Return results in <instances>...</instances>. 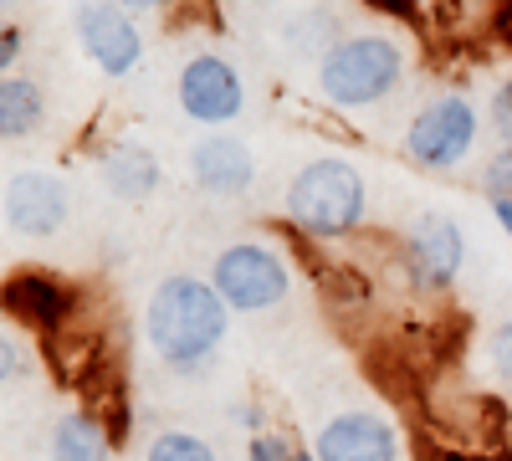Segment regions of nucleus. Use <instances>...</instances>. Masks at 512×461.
Returning <instances> with one entry per match:
<instances>
[{
  "mask_svg": "<svg viewBox=\"0 0 512 461\" xmlns=\"http://www.w3.org/2000/svg\"><path fill=\"white\" fill-rule=\"evenodd\" d=\"M226 298L210 282L195 277H164L149 292V308H144V339L149 349L169 364V369H195L205 364L226 344Z\"/></svg>",
  "mask_w": 512,
  "mask_h": 461,
  "instance_id": "obj_1",
  "label": "nucleus"
},
{
  "mask_svg": "<svg viewBox=\"0 0 512 461\" xmlns=\"http://www.w3.org/2000/svg\"><path fill=\"white\" fill-rule=\"evenodd\" d=\"M287 221L303 236H349L364 221V175L349 159H308L287 185Z\"/></svg>",
  "mask_w": 512,
  "mask_h": 461,
  "instance_id": "obj_2",
  "label": "nucleus"
},
{
  "mask_svg": "<svg viewBox=\"0 0 512 461\" xmlns=\"http://www.w3.org/2000/svg\"><path fill=\"white\" fill-rule=\"evenodd\" d=\"M405 77V52L390 36H338L318 62V88L333 108H369Z\"/></svg>",
  "mask_w": 512,
  "mask_h": 461,
  "instance_id": "obj_3",
  "label": "nucleus"
},
{
  "mask_svg": "<svg viewBox=\"0 0 512 461\" xmlns=\"http://www.w3.org/2000/svg\"><path fill=\"white\" fill-rule=\"evenodd\" d=\"M210 287H216L226 298V308H236V313H267L287 298L292 272L272 246L236 241L216 257V267H210Z\"/></svg>",
  "mask_w": 512,
  "mask_h": 461,
  "instance_id": "obj_4",
  "label": "nucleus"
},
{
  "mask_svg": "<svg viewBox=\"0 0 512 461\" xmlns=\"http://www.w3.org/2000/svg\"><path fill=\"white\" fill-rule=\"evenodd\" d=\"M472 144H477V108L456 93L425 103L405 129V154L425 170H451L472 154Z\"/></svg>",
  "mask_w": 512,
  "mask_h": 461,
  "instance_id": "obj_5",
  "label": "nucleus"
},
{
  "mask_svg": "<svg viewBox=\"0 0 512 461\" xmlns=\"http://www.w3.org/2000/svg\"><path fill=\"white\" fill-rule=\"evenodd\" d=\"M466 262V241H461V226L446 216V211H425L415 216V226L405 231V267L415 277V287L425 292H441L456 282Z\"/></svg>",
  "mask_w": 512,
  "mask_h": 461,
  "instance_id": "obj_6",
  "label": "nucleus"
},
{
  "mask_svg": "<svg viewBox=\"0 0 512 461\" xmlns=\"http://www.w3.org/2000/svg\"><path fill=\"white\" fill-rule=\"evenodd\" d=\"M77 41L93 57V67H103L108 77H128L144 57V36L118 0H88L77 11Z\"/></svg>",
  "mask_w": 512,
  "mask_h": 461,
  "instance_id": "obj_7",
  "label": "nucleus"
},
{
  "mask_svg": "<svg viewBox=\"0 0 512 461\" xmlns=\"http://www.w3.org/2000/svg\"><path fill=\"white\" fill-rule=\"evenodd\" d=\"M180 108H185V118H195V123H231L236 113H241V103H246V88H241V77H236V67L226 62V57H210V52H200V57H190L185 67H180Z\"/></svg>",
  "mask_w": 512,
  "mask_h": 461,
  "instance_id": "obj_8",
  "label": "nucleus"
},
{
  "mask_svg": "<svg viewBox=\"0 0 512 461\" xmlns=\"http://www.w3.org/2000/svg\"><path fill=\"white\" fill-rule=\"evenodd\" d=\"M67 221V185L47 170H21L6 180V226L26 241H47Z\"/></svg>",
  "mask_w": 512,
  "mask_h": 461,
  "instance_id": "obj_9",
  "label": "nucleus"
},
{
  "mask_svg": "<svg viewBox=\"0 0 512 461\" xmlns=\"http://www.w3.org/2000/svg\"><path fill=\"white\" fill-rule=\"evenodd\" d=\"M318 461H400V431L374 410H344L318 431Z\"/></svg>",
  "mask_w": 512,
  "mask_h": 461,
  "instance_id": "obj_10",
  "label": "nucleus"
},
{
  "mask_svg": "<svg viewBox=\"0 0 512 461\" xmlns=\"http://www.w3.org/2000/svg\"><path fill=\"white\" fill-rule=\"evenodd\" d=\"M190 175H195V185L205 190V195H241L246 185H251V175H256V159H251V149L241 144V139H231V134H210V139H200L195 144V154H190Z\"/></svg>",
  "mask_w": 512,
  "mask_h": 461,
  "instance_id": "obj_11",
  "label": "nucleus"
},
{
  "mask_svg": "<svg viewBox=\"0 0 512 461\" xmlns=\"http://www.w3.org/2000/svg\"><path fill=\"white\" fill-rule=\"evenodd\" d=\"M72 308V292L52 277H36V272H21L6 282V313L31 323V328H57Z\"/></svg>",
  "mask_w": 512,
  "mask_h": 461,
  "instance_id": "obj_12",
  "label": "nucleus"
},
{
  "mask_svg": "<svg viewBox=\"0 0 512 461\" xmlns=\"http://www.w3.org/2000/svg\"><path fill=\"white\" fill-rule=\"evenodd\" d=\"M103 185H108L118 200H144V195H154V185H159V159H154V149H144V144H118V149H108V159H103Z\"/></svg>",
  "mask_w": 512,
  "mask_h": 461,
  "instance_id": "obj_13",
  "label": "nucleus"
},
{
  "mask_svg": "<svg viewBox=\"0 0 512 461\" xmlns=\"http://www.w3.org/2000/svg\"><path fill=\"white\" fill-rule=\"evenodd\" d=\"M113 451V436L88 410H67L52 426V461H103Z\"/></svg>",
  "mask_w": 512,
  "mask_h": 461,
  "instance_id": "obj_14",
  "label": "nucleus"
},
{
  "mask_svg": "<svg viewBox=\"0 0 512 461\" xmlns=\"http://www.w3.org/2000/svg\"><path fill=\"white\" fill-rule=\"evenodd\" d=\"M41 118H47V103H41V88L31 77H6L0 82V134L6 139H26L41 129Z\"/></svg>",
  "mask_w": 512,
  "mask_h": 461,
  "instance_id": "obj_15",
  "label": "nucleus"
},
{
  "mask_svg": "<svg viewBox=\"0 0 512 461\" xmlns=\"http://www.w3.org/2000/svg\"><path fill=\"white\" fill-rule=\"evenodd\" d=\"M144 461H216V451H210L200 436H190V431H164V436H154Z\"/></svg>",
  "mask_w": 512,
  "mask_h": 461,
  "instance_id": "obj_16",
  "label": "nucleus"
},
{
  "mask_svg": "<svg viewBox=\"0 0 512 461\" xmlns=\"http://www.w3.org/2000/svg\"><path fill=\"white\" fill-rule=\"evenodd\" d=\"M0 359H6V364H0V380H6V385H16V380H26V374H31V349L16 339V333L0 339Z\"/></svg>",
  "mask_w": 512,
  "mask_h": 461,
  "instance_id": "obj_17",
  "label": "nucleus"
},
{
  "mask_svg": "<svg viewBox=\"0 0 512 461\" xmlns=\"http://www.w3.org/2000/svg\"><path fill=\"white\" fill-rule=\"evenodd\" d=\"M482 185H487L492 205H497V200H512V144H507L502 154H492V164H487V175H482Z\"/></svg>",
  "mask_w": 512,
  "mask_h": 461,
  "instance_id": "obj_18",
  "label": "nucleus"
},
{
  "mask_svg": "<svg viewBox=\"0 0 512 461\" xmlns=\"http://www.w3.org/2000/svg\"><path fill=\"white\" fill-rule=\"evenodd\" d=\"M246 461H297V451H292L282 436L262 431V436H251V446H246Z\"/></svg>",
  "mask_w": 512,
  "mask_h": 461,
  "instance_id": "obj_19",
  "label": "nucleus"
},
{
  "mask_svg": "<svg viewBox=\"0 0 512 461\" xmlns=\"http://www.w3.org/2000/svg\"><path fill=\"white\" fill-rule=\"evenodd\" d=\"M487 354H492V369L502 374V380H512V318H502V323H497Z\"/></svg>",
  "mask_w": 512,
  "mask_h": 461,
  "instance_id": "obj_20",
  "label": "nucleus"
},
{
  "mask_svg": "<svg viewBox=\"0 0 512 461\" xmlns=\"http://www.w3.org/2000/svg\"><path fill=\"white\" fill-rule=\"evenodd\" d=\"M492 123H497V134L512 144V77H507L502 88L492 93Z\"/></svg>",
  "mask_w": 512,
  "mask_h": 461,
  "instance_id": "obj_21",
  "label": "nucleus"
},
{
  "mask_svg": "<svg viewBox=\"0 0 512 461\" xmlns=\"http://www.w3.org/2000/svg\"><path fill=\"white\" fill-rule=\"evenodd\" d=\"M364 6L379 11V16H395V21H405V26L420 21V0H364Z\"/></svg>",
  "mask_w": 512,
  "mask_h": 461,
  "instance_id": "obj_22",
  "label": "nucleus"
},
{
  "mask_svg": "<svg viewBox=\"0 0 512 461\" xmlns=\"http://www.w3.org/2000/svg\"><path fill=\"white\" fill-rule=\"evenodd\" d=\"M492 31L512 47V0H497V11H492Z\"/></svg>",
  "mask_w": 512,
  "mask_h": 461,
  "instance_id": "obj_23",
  "label": "nucleus"
},
{
  "mask_svg": "<svg viewBox=\"0 0 512 461\" xmlns=\"http://www.w3.org/2000/svg\"><path fill=\"white\" fill-rule=\"evenodd\" d=\"M16 47H21V31L6 26V31H0V62H6V67L16 62Z\"/></svg>",
  "mask_w": 512,
  "mask_h": 461,
  "instance_id": "obj_24",
  "label": "nucleus"
},
{
  "mask_svg": "<svg viewBox=\"0 0 512 461\" xmlns=\"http://www.w3.org/2000/svg\"><path fill=\"white\" fill-rule=\"evenodd\" d=\"M123 11H159V6H169V0H118Z\"/></svg>",
  "mask_w": 512,
  "mask_h": 461,
  "instance_id": "obj_25",
  "label": "nucleus"
},
{
  "mask_svg": "<svg viewBox=\"0 0 512 461\" xmlns=\"http://www.w3.org/2000/svg\"><path fill=\"white\" fill-rule=\"evenodd\" d=\"M492 211H497V221H502V231L512 236V200H497V205H492Z\"/></svg>",
  "mask_w": 512,
  "mask_h": 461,
  "instance_id": "obj_26",
  "label": "nucleus"
},
{
  "mask_svg": "<svg viewBox=\"0 0 512 461\" xmlns=\"http://www.w3.org/2000/svg\"><path fill=\"white\" fill-rule=\"evenodd\" d=\"M297 461H318V451H297Z\"/></svg>",
  "mask_w": 512,
  "mask_h": 461,
  "instance_id": "obj_27",
  "label": "nucleus"
}]
</instances>
